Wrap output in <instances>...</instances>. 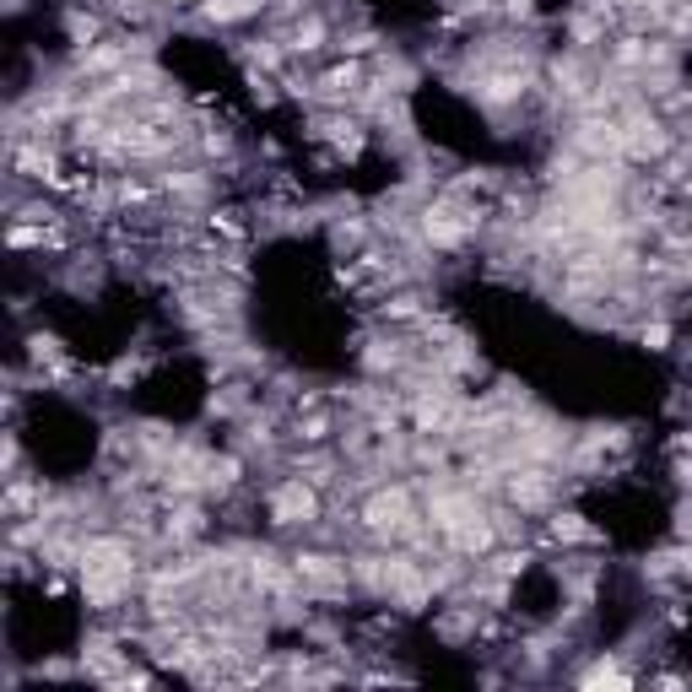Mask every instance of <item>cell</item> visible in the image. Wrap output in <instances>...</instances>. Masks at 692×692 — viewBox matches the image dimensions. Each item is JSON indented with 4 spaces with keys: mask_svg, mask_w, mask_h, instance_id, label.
<instances>
[{
    "mask_svg": "<svg viewBox=\"0 0 692 692\" xmlns=\"http://www.w3.org/2000/svg\"><path fill=\"white\" fill-rule=\"evenodd\" d=\"M271 519L276 525H314L319 519V487L303 471L287 476V482L271 492Z\"/></svg>",
    "mask_w": 692,
    "mask_h": 692,
    "instance_id": "1",
    "label": "cell"
},
{
    "mask_svg": "<svg viewBox=\"0 0 692 692\" xmlns=\"http://www.w3.org/2000/svg\"><path fill=\"white\" fill-rule=\"evenodd\" d=\"M411 492L406 487H379L374 498L363 503V525L368 530H379V536H406V525H411Z\"/></svg>",
    "mask_w": 692,
    "mask_h": 692,
    "instance_id": "2",
    "label": "cell"
},
{
    "mask_svg": "<svg viewBox=\"0 0 692 692\" xmlns=\"http://www.w3.org/2000/svg\"><path fill=\"white\" fill-rule=\"evenodd\" d=\"M11 168H17L22 179H33V184H55V190L65 184V179H60V157L49 152L44 141H22L17 152H11Z\"/></svg>",
    "mask_w": 692,
    "mask_h": 692,
    "instance_id": "3",
    "label": "cell"
},
{
    "mask_svg": "<svg viewBox=\"0 0 692 692\" xmlns=\"http://www.w3.org/2000/svg\"><path fill=\"white\" fill-rule=\"evenodd\" d=\"M509 498L519 503V509H541V503L552 498V482H547V471H519L514 482H509Z\"/></svg>",
    "mask_w": 692,
    "mask_h": 692,
    "instance_id": "4",
    "label": "cell"
},
{
    "mask_svg": "<svg viewBox=\"0 0 692 692\" xmlns=\"http://www.w3.org/2000/svg\"><path fill=\"white\" fill-rule=\"evenodd\" d=\"M206 22H244L255 17V11H265V0H201Z\"/></svg>",
    "mask_w": 692,
    "mask_h": 692,
    "instance_id": "5",
    "label": "cell"
},
{
    "mask_svg": "<svg viewBox=\"0 0 692 692\" xmlns=\"http://www.w3.org/2000/svg\"><path fill=\"white\" fill-rule=\"evenodd\" d=\"M325 38H330V28H325L319 17H309V22H298V28H292V44H287V49H292V55H314Z\"/></svg>",
    "mask_w": 692,
    "mask_h": 692,
    "instance_id": "6",
    "label": "cell"
},
{
    "mask_svg": "<svg viewBox=\"0 0 692 692\" xmlns=\"http://www.w3.org/2000/svg\"><path fill=\"white\" fill-rule=\"evenodd\" d=\"M552 541H595V525H584V514H552Z\"/></svg>",
    "mask_w": 692,
    "mask_h": 692,
    "instance_id": "7",
    "label": "cell"
},
{
    "mask_svg": "<svg viewBox=\"0 0 692 692\" xmlns=\"http://www.w3.org/2000/svg\"><path fill=\"white\" fill-rule=\"evenodd\" d=\"M28 346H33V363H60V352H65L55 330H33V336H28Z\"/></svg>",
    "mask_w": 692,
    "mask_h": 692,
    "instance_id": "8",
    "label": "cell"
},
{
    "mask_svg": "<svg viewBox=\"0 0 692 692\" xmlns=\"http://www.w3.org/2000/svg\"><path fill=\"white\" fill-rule=\"evenodd\" d=\"M584 687H633V676H628V671H617L611 660H601L595 671H584Z\"/></svg>",
    "mask_w": 692,
    "mask_h": 692,
    "instance_id": "9",
    "label": "cell"
},
{
    "mask_svg": "<svg viewBox=\"0 0 692 692\" xmlns=\"http://www.w3.org/2000/svg\"><path fill=\"white\" fill-rule=\"evenodd\" d=\"M292 438H303V444H325V438H330V417H325V411L298 417V433H292Z\"/></svg>",
    "mask_w": 692,
    "mask_h": 692,
    "instance_id": "10",
    "label": "cell"
},
{
    "mask_svg": "<svg viewBox=\"0 0 692 692\" xmlns=\"http://www.w3.org/2000/svg\"><path fill=\"white\" fill-rule=\"evenodd\" d=\"M422 314V298L417 292H395L390 303H384V319H417Z\"/></svg>",
    "mask_w": 692,
    "mask_h": 692,
    "instance_id": "11",
    "label": "cell"
},
{
    "mask_svg": "<svg viewBox=\"0 0 692 692\" xmlns=\"http://www.w3.org/2000/svg\"><path fill=\"white\" fill-rule=\"evenodd\" d=\"M638 341H644L649 352H665V346H671V325H665V319H655V325L638 330Z\"/></svg>",
    "mask_w": 692,
    "mask_h": 692,
    "instance_id": "12",
    "label": "cell"
},
{
    "mask_svg": "<svg viewBox=\"0 0 692 692\" xmlns=\"http://www.w3.org/2000/svg\"><path fill=\"white\" fill-rule=\"evenodd\" d=\"M503 11L519 17V22H530V17H536V0H503Z\"/></svg>",
    "mask_w": 692,
    "mask_h": 692,
    "instance_id": "13",
    "label": "cell"
}]
</instances>
